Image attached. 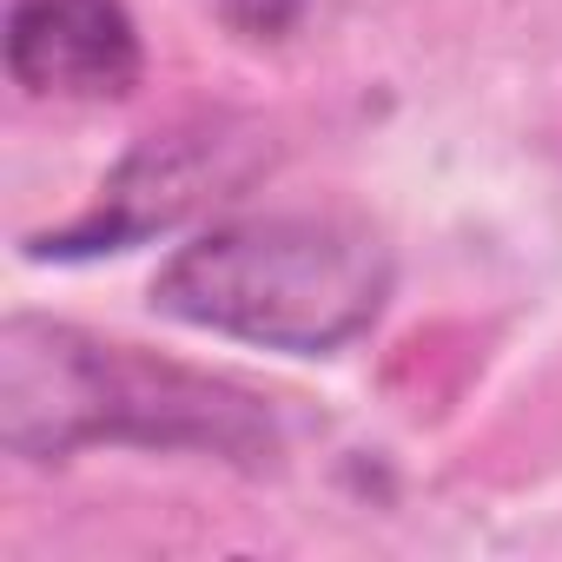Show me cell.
<instances>
[{"mask_svg": "<svg viewBox=\"0 0 562 562\" xmlns=\"http://www.w3.org/2000/svg\"><path fill=\"white\" fill-rule=\"evenodd\" d=\"M391 245L351 218H232L179 245L153 278V312L245 338L265 351L325 358L378 325L391 299Z\"/></svg>", "mask_w": 562, "mask_h": 562, "instance_id": "cell-2", "label": "cell"}, {"mask_svg": "<svg viewBox=\"0 0 562 562\" xmlns=\"http://www.w3.org/2000/svg\"><path fill=\"white\" fill-rule=\"evenodd\" d=\"M271 159V146L258 139V126L245 120H212V126H179V133H153L139 139L113 179L100 186V199L67 225L34 238V258H100V251H126L153 232L186 225L199 205L238 192L258 166Z\"/></svg>", "mask_w": 562, "mask_h": 562, "instance_id": "cell-3", "label": "cell"}, {"mask_svg": "<svg viewBox=\"0 0 562 562\" xmlns=\"http://www.w3.org/2000/svg\"><path fill=\"white\" fill-rule=\"evenodd\" d=\"M8 74L34 100H126L146 74V47L120 0H14Z\"/></svg>", "mask_w": 562, "mask_h": 562, "instance_id": "cell-4", "label": "cell"}, {"mask_svg": "<svg viewBox=\"0 0 562 562\" xmlns=\"http://www.w3.org/2000/svg\"><path fill=\"white\" fill-rule=\"evenodd\" d=\"M0 443L27 463H67L87 443L205 450L245 470L278 457V417L258 391L205 378L54 318L0 325Z\"/></svg>", "mask_w": 562, "mask_h": 562, "instance_id": "cell-1", "label": "cell"}]
</instances>
